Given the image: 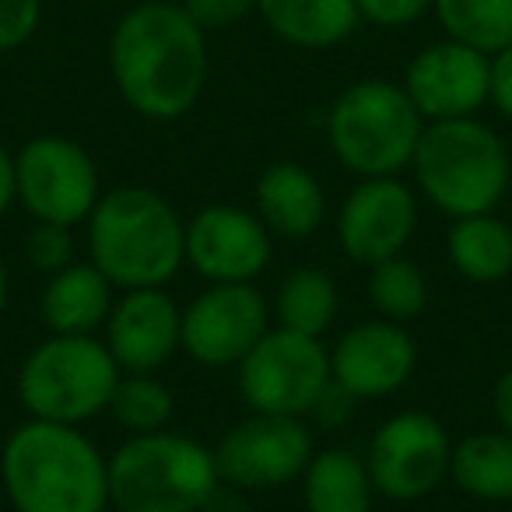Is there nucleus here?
<instances>
[{"label": "nucleus", "mask_w": 512, "mask_h": 512, "mask_svg": "<svg viewBox=\"0 0 512 512\" xmlns=\"http://www.w3.org/2000/svg\"><path fill=\"white\" fill-rule=\"evenodd\" d=\"M88 256L113 288H162L186 264V225L162 193L116 186L88 214Z\"/></svg>", "instance_id": "3"}, {"label": "nucleus", "mask_w": 512, "mask_h": 512, "mask_svg": "<svg viewBox=\"0 0 512 512\" xmlns=\"http://www.w3.org/2000/svg\"><path fill=\"white\" fill-rule=\"evenodd\" d=\"M256 11L278 39L299 50H330L358 29L355 0H256Z\"/></svg>", "instance_id": "20"}, {"label": "nucleus", "mask_w": 512, "mask_h": 512, "mask_svg": "<svg viewBox=\"0 0 512 512\" xmlns=\"http://www.w3.org/2000/svg\"><path fill=\"white\" fill-rule=\"evenodd\" d=\"M491 407H495L498 428L512 435V369H505L498 376L495 390H491Z\"/></svg>", "instance_id": "35"}, {"label": "nucleus", "mask_w": 512, "mask_h": 512, "mask_svg": "<svg viewBox=\"0 0 512 512\" xmlns=\"http://www.w3.org/2000/svg\"><path fill=\"white\" fill-rule=\"evenodd\" d=\"M449 477L477 502H512V435L474 432L453 446Z\"/></svg>", "instance_id": "23"}, {"label": "nucleus", "mask_w": 512, "mask_h": 512, "mask_svg": "<svg viewBox=\"0 0 512 512\" xmlns=\"http://www.w3.org/2000/svg\"><path fill=\"white\" fill-rule=\"evenodd\" d=\"M488 102L505 116V120H512V46L491 53V64H488Z\"/></svg>", "instance_id": "32"}, {"label": "nucleus", "mask_w": 512, "mask_h": 512, "mask_svg": "<svg viewBox=\"0 0 512 512\" xmlns=\"http://www.w3.org/2000/svg\"><path fill=\"white\" fill-rule=\"evenodd\" d=\"M200 512H256L253 505H249L246 491L242 488H232V484L221 481L218 488L211 491V498L204 502V509Z\"/></svg>", "instance_id": "34"}, {"label": "nucleus", "mask_w": 512, "mask_h": 512, "mask_svg": "<svg viewBox=\"0 0 512 512\" xmlns=\"http://www.w3.org/2000/svg\"><path fill=\"white\" fill-rule=\"evenodd\" d=\"M172 411H176V397H172V390L162 379H155V372H127V376H120L113 400H109V414L130 435L162 432L172 421Z\"/></svg>", "instance_id": "26"}, {"label": "nucleus", "mask_w": 512, "mask_h": 512, "mask_svg": "<svg viewBox=\"0 0 512 512\" xmlns=\"http://www.w3.org/2000/svg\"><path fill=\"white\" fill-rule=\"evenodd\" d=\"M221 484L214 449L190 435H130L109 456V505L120 512H200Z\"/></svg>", "instance_id": "5"}, {"label": "nucleus", "mask_w": 512, "mask_h": 512, "mask_svg": "<svg viewBox=\"0 0 512 512\" xmlns=\"http://www.w3.org/2000/svg\"><path fill=\"white\" fill-rule=\"evenodd\" d=\"M372 498L376 488H372L369 467L355 449H320L302 470L306 512H372Z\"/></svg>", "instance_id": "21"}, {"label": "nucleus", "mask_w": 512, "mask_h": 512, "mask_svg": "<svg viewBox=\"0 0 512 512\" xmlns=\"http://www.w3.org/2000/svg\"><path fill=\"white\" fill-rule=\"evenodd\" d=\"M453 439L439 418L400 411L376 428L365 453L372 488L390 502H418L449 477Z\"/></svg>", "instance_id": "10"}, {"label": "nucleus", "mask_w": 512, "mask_h": 512, "mask_svg": "<svg viewBox=\"0 0 512 512\" xmlns=\"http://www.w3.org/2000/svg\"><path fill=\"white\" fill-rule=\"evenodd\" d=\"M355 4L358 15L379 29H404L432 8V0H355Z\"/></svg>", "instance_id": "31"}, {"label": "nucleus", "mask_w": 512, "mask_h": 512, "mask_svg": "<svg viewBox=\"0 0 512 512\" xmlns=\"http://www.w3.org/2000/svg\"><path fill=\"white\" fill-rule=\"evenodd\" d=\"M351 414H355V397H351L348 390H341V386L330 379V386L323 390V397L316 400L313 418H320L323 425H341V421H348Z\"/></svg>", "instance_id": "33"}, {"label": "nucleus", "mask_w": 512, "mask_h": 512, "mask_svg": "<svg viewBox=\"0 0 512 512\" xmlns=\"http://www.w3.org/2000/svg\"><path fill=\"white\" fill-rule=\"evenodd\" d=\"M43 0H0V53L25 46L39 29Z\"/></svg>", "instance_id": "29"}, {"label": "nucleus", "mask_w": 512, "mask_h": 512, "mask_svg": "<svg viewBox=\"0 0 512 512\" xmlns=\"http://www.w3.org/2000/svg\"><path fill=\"white\" fill-rule=\"evenodd\" d=\"M253 8H256V0H183V11L204 32L232 29V25H239Z\"/></svg>", "instance_id": "30"}, {"label": "nucleus", "mask_w": 512, "mask_h": 512, "mask_svg": "<svg viewBox=\"0 0 512 512\" xmlns=\"http://www.w3.org/2000/svg\"><path fill=\"white\" fill-rule=\"evenodd\" d=\"M432 11L446 39L498 53L512 46V0H432Z\"/></svg>", "instance_id": "25"}, {"label": "nucleus", "mask_w": 512, "mask_h": 512, "mask_svg": "<svg viewBox=\"0 0 512 512\" xmlns=\"http://www.w3.org/2000/svg\"><path fill=\"white\" fill-rule=\"evenodd\" d=\"M0 484L15 512H106L109 456L78 425L29 418L0 449Z\"/></svg>", "instance_id": "2"}, {"label": "nucleus", "mask_w": 512, "mask_h": 512, "mask_svg": "<svg viewBox=\"0 0 512 512\" xmlns=\"http://www.w3.org/2000/svg\"><path fill=\"white\" fill-rule=\"evenodd\" d=\"M418 365L414 337L404 323L362 320L330 348V379L355 400H379L404 390Z\"/></svg>", "instance_id": "15"}, {"label": "nucleus", "mask_w": 512, "mask_h": 512, "mask_svg": "<svg viewBox=\"0 0 512 512\" xmlns=\"http://www.w3.org/2000/svg\"><path fill=\"white\" fill-rule=\"evenodd\" d=\"M274 235L256 211L207 204L186 221V264L211 285H242L267 271Z\"/></svg>", "instance_id": "13"}, {"label": "nucleus", "mask_w": 512, "mask_h": 512, "mask_svg": "<svg viewBox=\"0 0 512 512\" xmlns=\"http://www.w3.org/2000/svg\"><path fill=\"white\" fill-rule=\"evenodd\" d=\"M4 309H8V264L0 253V320H4Z\"/></svg>", "instance_id": "37"}, {"label": "nucleus", "mask_w": 512, "mask_h": 512, "mask_svg": "<svg viewBox=\"0 0 512 512\" xmlns=\"http://www.w3.org/2000/svg\"><path fill=\"white\" fill-rule=\"evenodd\" d=\"M15 200H18L15 197V155L0 144V218L11 211Z\"/></svg>", "instance_id": "36"}, {"label": "nucleus", "mask_w": 512, "mask_h": 512, "mask_svg": "<svg viewBox=\"0 0 512 512\" xmlns=\"http://www.w3.org/2000/svg\"><path fill=\"white\" fill-rule=\"evenodd\" d=\"M256 218L271 235L302 242L327 218V193L306 165L274 162L256 179Z\"/></svg>", "instance_id": "18"}, {"label": "nucleus", "mask_w": 512, "mask_h": 512, "mask_svg": "<svg viewBox=\"0 0 512 512\" xmlns=\"http://www.w3.org/2000/svg\"><path fill=\"white\" fill-rule=\"evenodd\" d=\"M446 253L460 278L474 285H495L512 274V225H505L495 211L453 218Z\"/></svg>", "instance_id": "22"}, {"label": "nucleus", "mask_w": 512, "mask_h": 512, "mask_svg": "<svg viewBox=\"0 0 512 512\" xmlns=\"http://www.w3.org/2000/svg\"><path fill=\"white\" fill-rule=\"evenodd\" d=\"M425 116L414 109L404 85L372 78L344 88L327 116L334 158L362 179L397 176L418 151Z\"/></svg>", "instance_id": "6"}, {"label": "nucleus", "mask_w": 512, "mask_h": 512, "mask_svg": "<svg viewBox=\"0 0 512 512\" xmlns=\"http://www.w3.org/2000/svg\"><path fill=\"white\" fill-rule=\"evenodd\" d=\"M207 32L169 0H144L109 36L116 92L144 120L169 123L200 102L207 85Z\"/></svg>", "instance_id": "1"}, {"label": "nucleus", "mask_w": 512, "mask_h": 512, "mask_svg": "<svg viewBox=\"0 0 512 512\" xmlns=\"http://www.w3.org/2000/svg\"><path fill=\"white\" fill-rule=\"evenodd\" d=\"M418 228V200L397 176L362 179L337 218V242L355 264L376 267L400 256Z\"/></svg>", "instance_id": "14"}, {"label": "nucleus", "mask_w": 512, "mask_h": 512, "mask_svg": "<svg viewBox=\"0 0 512 512\" xmlns=\"http://www.w3.org/2000/svg\"><path fill=\"white\" fill-rule=\"evenodd\" d=\"M369 299L383 320L407 323L425 313L428 306V281L418 264L404 256H390L372 267L369 274Z\"/></svg>", "instance_id": "27"}, {"label": "nucleus", "mask_w": 512, "mask_h": 512, "mask_svg": "<svg viewBox=\"0 0 512 512\" xmlns=\"http://www.w3.org/2000/svg\"><path fill=\"white\" fill-rule=\"evenodd\" d=\"M505 512H512V509H505Z\"/></svg>", "instance_id": "38"}, {"label": "nucleus", "mask_w": 512, "mask_h": 512, "mask_svg": "<svg viewBox=\"0 0 512 512\" xmlns=\"http://www.w3.org/2000/svg\"><path fill=\"white\" fill-rule=\"evenodd\" d=\"M120 365L95 334H50L18 369V400L29 418L85 425L109 411Z\"/></svg>", "instance_id": "7"}, {"label": "nucleus", "mask_w": 512, "mask_h": 512, "mask_svg": "<svg viewBox=\"0 0 512 512\" xmlns=\"http://www.w3.org/2000/svg\"><path fill=\"white\" fill-rule=\"evenodd\" d=\"M411 169L425 200L446 218L495 211L512 176L502 137L474 116L425 123Z\"/></svg>", "instance_id": "4"}, {"label": "nucleus", "mask_w": 512, "mask_h": 512, "mask_svg": "<svg viewBox=\"0 0 512 512\" xmlns=\"http://www.w3.org/2000/svg\"><path fill=\"white\" fill-rule=\"evenodd\" d=\"M106 348L120 372H158L179 348L183 309L162 288H134L113 302L106 320Z\"/></svg>", "instance_id": "17"}, {"label": "nucleus", "mask_w": 512, "mask_h": 512, "mask_svg": "<svg viewBox=\"0 0 512 512\" xmlns=\"http://www.w3.org/2000/svg\"><path fill=\"white\" fill-rule=\"evenodd\" d=\"M337 306H341V295L334 278L320 267H299L281 281L274 316H278V327L320 337L337 320Z\"/></svg>", "instance_id": "24"}, {"label": "nucleus", "mask_w": 512, "mask_h": 512, "mask_svg": "<svg viewBox=\"0 0 512 512\" xmlns=\"http://www.w3.org/2000/svg\"><path fill=\"white\" fill-rule=\"evenodd\" d=\"M267 330H271V306L253 288V281L211 285L183 309L179 348L197 365L225 369L239 365Z\"/></svg>", "instance_id": "12"}, {"label": "nucleus", "mask_w": 512, "mask_h": 512, "mask_svg": "<svg viewBox=\"0 0 512 512\" xmlns=\"http://www.w3.org/2000/svg\"><path fill=\"white\" fill-rule=\"evenodd\" d=\"M313 460V432L306 418L288 414H249L232 425L214 446V463L225 484L242 491H264L302 477Z\"/></svg>", "instance_id": "11"}, {"label": "nucleus", "mask_w": 512, "mask_h": 512, "mask_svg": "<svg viewBox=\"0 0 512 512\" xmlns=\"http://www.w3.org/2000/svg\"><path fill=\"white\" fill-rule=\"evenodd\" d=\"M25 256L29 264L43 274H57L67 264H74V235L67 225H53V221H36L32 232L25 235Z\"/></svg>", "instance_id": "28"}, {"label": "nucleus", "mask_w": 512, "mask_h": 512, "mask_svg": "<svg viewBox=\"0 0 512 512\" xmlns=\"http://www.w3.org/2000/svg\"><path fill=\"white\" fill-rule=\"evenodd\" d=\"M488 64V53L442 39L407 64L404 92L425 123L474 116L488 102Z\"/></svg>", "instance_id": "16"}, {"label": "nucleus", "mask_w": 512, "mask_h": 512, "mask_svg": "<svg viewBox=\"0 0 512 512\" xmlns=\"http://www.w3.org/2000/svg\"><path fill=\"white\" fill-rule=\"evenodd\" d=\"M330 386V351L320 337L267 330L239 362V393L256 414L306 418Z\"/></svg>", "instance_id": "8"}, {"label": "nucleus", "mask_w": 512, "mask_h": 512, "mask_svg": "<svg viewBox=\"0 0 512 512\" xmlns=\"http://www.w3.org/2000/svg\"><path fill=\"white\" fill-rule=\"evenodd\" d=\"M15 197L29 218L74 228L88 221L102 197L99 169L71 137H32L15 155Z\"/></svg>", "instance_id": "9"}, {"label": "nucleus", "mask_w": 512, "mask_h": 512, "mask_svg": "<svg viewBox=\"0 0 512 512\" xmlns=\"http://www.w3.org/2000/svg\"><path fill=\"white\" fill-rule=\"evenodd\" d=\"M113 302V281L88 260V264H67L64 271L50 274L39 299V313L50 334H95L99 327H106Z\"/></svg>", "instance_id": "19"}]
</instances>
